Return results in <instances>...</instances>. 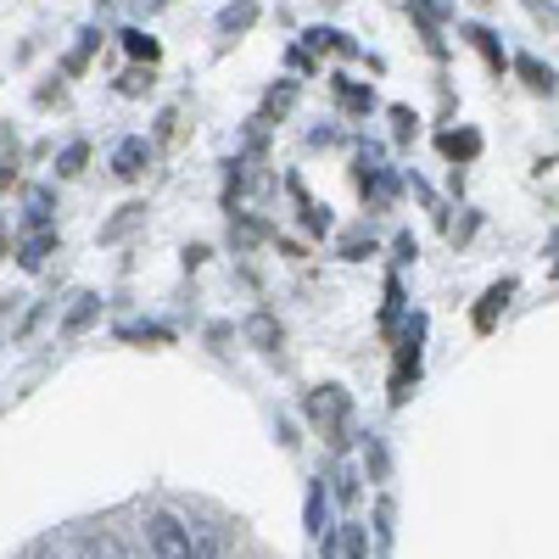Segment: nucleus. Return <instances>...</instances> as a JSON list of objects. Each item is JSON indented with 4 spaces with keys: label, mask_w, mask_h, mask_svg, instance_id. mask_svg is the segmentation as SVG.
I'll use <instances>...</instances> for the list:
<instances>
[{
    "label": "nucleus",
    "mask_w": 559,
    "mask_h": 559,
    "mask_svg": "<svg viewBox=\"0 0 559 559\" xmlns=\"http://www.w3.org/2000/svg\"><path fill=\"white\" fill-rule=\"evenodd\" d=\"M274 437H280V448H297V442H302V437H297V426H292V419H286V414H280V419H274Z\"/></svg>",
    "instance_id": "obj_35"
},
{
    "label": "nucleus",
    "mask_w": 559,
    "mask_h": 559,
    "mask_svg": "<svg viewBox=\"0 0 559 559\" xmlns=\"http://www.w3.org/2000/svg\"><path fill=\"white\" fill-rule=\"evenodd\" d=\"M386 112H392V134H397V146H408V140L419 134V118H414V107H403V102H397V107H386Z\"/></svg>",
    "instance_id": "obj_33"
},
{
    "label": "nucleus",
    "mask_w": 559,
    "mask_h": 559,
    "mask_svg": "<svg viewBox=\"0 0 559 559\" xmlns=\"http://www.w3.org/2000/svg\"><path fill=\"white\" fill-rule=\"evenodd\" d=\"M146 168H152V140L146 134H123L112 146V174L118 179H140Z\"/></svg>",
    "instance_id": "obj_7"
},
{
    "label": "nucleus",
    "mask_w": 559,
    "mask_h": 559,
    "mask_svg": "<svg viewBox=\"0 0 559 559\" xmlns=\"http://www.w3.org/2000/svg\"><path fill=\"white\" fill-rule=\"evenodd\" d=\"M408 313V297H403V274H386V302H381V336H392Z\"/></svg>",
    "instance_id": "obj_22"
},
{
    "label": "nucleus",
    "mask_w": 559,
    "mask_h": 559,
    "mask_svg": "<svg viewBox=\"0 0 559 559\" xmlns=\"http://www.w3.org/2000/svg\"><path fill=\"white\" fill-rule=\"evenodd\" d=\"M336 526V515H331V487H324V471L308 481V498H302V532L308 537H324Z\"/></svg>",
    "instance_id": "obj_5"
},
{
    "label": "nucleus",
    "mask_w": 559,
    "mask_h": 559,
    "mask_svg": "<svg viewBox=\"0 0 559 559\" xmlns=\"http://www.w3.org/2000/svg\"><path fill=\"white\" fill-rule=\"evenodd\" d=\"M51 252H57V229H34V236H23V247H17V263H23L28 274H39Z\"/></svg>",
    "instance_id": "obj_19"
},
{
    "label": "nucleus",
    "mask_w": 559,
    "mask_h": 559,
    "mask_svg": "<svg viewBox=\"0 0 559 559\" xmlns=\"http://www.w3.org/2000/svg\"><path fill=\"white\" fill-rule=\"evenodd\" d=\"M437 152L453 163V174L464 168V163H476L481 157V129H471V123H459V129H442L437 134Z\"/></svg>",
    "instance_id": "obj_6"
},
{
    "label": "nucleus",
    "mask_w": 559,
    "mask_h": 559,
    "mask_svg": "<svg viewBox=\"0 0 559 559\" xmlns=\"http://www.w3.org/2000/svg\"><path fill=\"white\" fill-rule=\"evenodd\" d=\"M476 224H481V213H471V218H464V224H459V229H453V241H459V247H464V241H471V236H476Z\"/></svg>",
    "instance_id": "obj_40"
},
{
    "label": "nucleus",
    "mask_w": 559,
    "mask_h": 559,
    "mask_svg": "<svg viewBox=\"0 0 559 559\" xmlns=\"http://www.w3.org/2000/svg\"><path fill=\"white\" fill-rule=\"evenodd\" d=\"M252 23H258V0H229V7L213 17V28H218L224 39H241Z\"/></svg>",
    "instance_id": "obj_16"
},
{
    "label": "nucleus",
    "mask_w": 559,
    "mask_h": 559,
    "mask_svg": "<svg viewBox=\"0 0 559 559\" xmlns=\"http://www.w3.org/2000/svg\"><path fill=\"white\" fill-rule=\"evenodd\" d=\"M146 548H152V559H191V521L174 515V509H152Z\"/></svg>",
    "instance_id": "obj_4"
},
{
    "label": "nucleus",
    "mask_w": 559,
    "mask_h": 559,
    "mask_svg": "<svg viewBox=\"0 0 559 559\" xmlns=\"http://www.w3.org/2000/svg\"><path fill=\"white\" fill-rule=\"evenodd\" d=\"M118 96H152V68H129V73H118Z\"/></svg>",
    "instance_id": "obj_34"
},
{
    "label": "nucleus",
    "mask_w": 559,
    "mask_h": 559,
    "mask_svg": "<svg viewBox=\"0 0 559 559\" xmlns=\"http://www.w3.org/2000/svg\"><path fill=\"white\" fill-rule=\"evenodd\" d=\"M336 554H342V559H369V532H364V521H342V526H336Z\"/></svg>",
    "instance_id": "obj_25"
},
{
    "label": "nucleus",
    "mask_w": 559,
    "mask_h": 559,
    "mask_svg": "<svg viewBox=\"0 0 559 559\" xmlns=\"http://www.w3.org/2000/svg\"><path fill=\"white\" fill-rule=\"evenodd\" d=\"M509 73H521L532 96H554V62H543L532 51H515V57H509Z\"/></svg>",
    "instance_id": "obj_13"
},
{
    "label": "nucleus",
    "mask_w": 559,
    "mask_h": 559,
    "mask_svg": "<svg viewBox=\"0 0 559 559\" xmlns=\"http://www.w3.org/2000/svg\"><path fill=\"white\" fill-rule=\"evenodd\" d=\"M459 39H464V45H476V51H481V62H487V68H492L498 79H503L509 57H503V39H498V34H492L487 23H459Z\"/></svg>",
    "instance_id": "obj_10"
},
{
    "label": "nucleus",
    "mask_w": 559,
    "mask_h": 559,
    "mask_svg": "<svg viewBox=\"0 0 559 559\" xmlns=\"http://www.w3.org/2000/svg\"><path fill=\"white\" fill-rule=\"evenodd\" d=\"M302 414H308V426L342 453V442L353 437V397H347V386H336V381L313 386V392L302 397Z\"/></svg>",
    "instance_id": "obj_2"
},
{
    "label": "nucleus",
    "mask_w": 559,
    "mask_h": 559,
    "mask_svg": "<svg viewBox=\"0 0 559 559\" xmlns=\"http://www.w3.org/2000/svg\"><path fill=\"white\" fill-rule=\"evenodd\" d=\"M353 179H358V191H364V202L369 207H386L392 197H397V168H386V152L376 146V140H364L358 146V157H353Z\"/></svg>",
    "instance_id": "obj_3"
},
{
    "label": "nucleus",
    "mask_w": 559,
    "mask_h": 559,
    "mask_svg": "<svg viewBox=\"0 0 559 559\" xmlns=\"http://www.w3.org/2000/svg\"><path fill=\"white\" fill-rule=\"evenodd\" d=\"M369 521H376V548L392 554V537H397V503H392L386 492L376 498V515H369Z\"/></svg>",
    "instance_id": "obj_24"
},
{
    "label": "nucleus",
    "mask_w": 559,
    "mask_h": 559,
    "mask_svg": "<svg viewBox=\"0 0 559 559\" xmlns=\"http://www.w3.org/2000/svg\"><path fill=\"white\" fill-rule=\"evenodd\" d=\"M331 96L353 112V118H369V112H376L381 102H376V90H369V84H358V79H347V73H331Z\"/></svg>",
    "instance_id": "obj_12"
},
{
    "label": "nucleus",
    "mask_w": 559,
    "mask_h": 559,
    "mask_svg": "<svg viewBox=\"0 0 559 559\" xmlns=\"http://www.w3.org/2000/svg\"><path fill=\"white\" fill-rule=\"evenodd\" d=\"M118 342H174V324H157V319H129V324H118Z\"/></svg>",
    "instance_id": "obj_26"
},
{
    "label": "nucleus",
    "mask_w": 559,
    "mask_h": 559,
    "mask_svg": "<svg viewBox=\"0 0 559 559\" xmlns=\"http://www.w3.org/2000/svg\"><path fill=\"white\" fill-rule=\"evenodd\" d=\"M286 191H292L297 207H302V229H308V236H331V229H336V213H331V207H319V202L302 191V179H286Z\"/></svg>",
    "instance_id": "obj_14"
},
{
    "label": "nucleus",
    "mask_w": 559,
    "mask_h": 559,
    "mask_svg": "<svg viewBox=\"0 0 559 559\" xmlns=\"http://www.w3.org/2000/svg\"><path fill=\"white\" fill-rule=\"evenodd\" d=\"M364 471H369V481H386V476H392V453H386V437H376V431L364 437Z\"/></svg>",
    "instance_id": "obj_27"
},
{
    "label": "nucleus",
    "mask_w": 559,
    "mask_h": 559,
    "mask_svg": "<svg viewBox=\"0 0 559 559\" xmlns=\"http://www.w3.org/2000/svg\"><path fill=\"white\" fill-rule=\"evenodd\" d=\"M241 331H247V342H252L258 353H280V342H286V331H280V319H274V313H263V308L241 324Z\"/></svg>",
    "instance_id": "obj_17"
},
{
    "label": "nucleus",
    "mask_w": 559,
    "mask_h": 559,
    "mask_svg": "<svg viewBox=\"0 0 559 559\" xmlns=\"http://www.w3.org/2000/svg\"><path fill=\"white\" fill-rule=\"evenodd\" d=\"M369 252H376V229H369V224L347 229V236H342V247H336V258H342V263H364Z\"/></svg>",
    "instance_id": "obj_28"
},
{
    "label": "nucleus",
    "mask_w": 559,
    "mask_h": 559,
    "mask_svg": "<svg viewBox=\"0 0 559 559\" xmlns=\"http://www.w3.org/2000/svg\"><path fill=\"white\" fill-rule=\"evenodd\" d=\"M96 51H102V28H84V34H79V45L62 57V73H68V79H79V73L90 68V57H96Z\"/></svg>",
    "instance_id": "obj_23"
},
{
    "label": "nucleus",
    "mask_w": 559,
    "mask_h": 559,
    "mask_svg": "<svg viewBox=\"0 0 559 559\" xmlns=\"http://www.w3.org/2000/svg\"><path fill=\"white\" fill-rule=\"evenodd\" d=\"M146 7H168V0H146Z\"/></svg>",
    "instance_id": "obj_41"
},
{
    "label": "nucleus",
    "mask_w": 559,
    "mask_h": 559,
    "mask_svg": "<svg viewBox=\"0 0 559 559\" xmlns=\"http://www.w3.org/2000/svg\"><path fill=\"white\" fill-rule=\"evenodd\" d=\"M118 45L134 57V68H157V57H163V45L146 28H118Z\"/></svg>",
    "instance_id": "obj_18"
},
{
    "label": "nucleus",
    "mask_w": 559,
    "mask_h": 559,
    "mask_svg": "<svg viewBox=\"0 0 559 559\" xmlns=\"http://www.w3.org/2000/svg\"><path fill=\"white\" fill-rule=\"evenodd\" d=\"M509 297H515V274H503V280H492V286L481 292V302H476V313H471L481 336H492V331H498V313L509 308Z\"/></svg>",
    "instance_id": "obj_8"
},
{
    "label": "nucleus",
    "mask_w": 559,
    "mask_h": 559,
    "mask_svg": "<svg viewBox=\"0 0 559 559\" xmlns=\"http://www.w3.org/2000/svg\"><path fill=\"white\" fill-rule=\"evenodd\" d=\"M140 218H146V202H129V207H118V218H112V224H102V241H123Z\"/></svg>",
    "instance_id": "obj_31"
},
{
    "label": "nucleus",
    "mask_w": 559,
    "mask_h": 559,
    "mask_svg": "<svg viewBox=\"0 0 559 559\" xmlns=\"http://www.w3.org/2000/svg\"><path fill=\"white\" fill-rule=\"evenodd\" d=\"M324 487H331L336 503H358V492H364V471H358L347 453H336V459H331V471H324Z\"/></svg>",
    "instance_id": "obj_9"
},
{
    "label": "nucleus",
    "mask_w": 559,
    "mask_h": 559,
    "mask_svg": "<svg viewBox=\"0 0 559 559\" xmlns=\"http://www.w3.org/2000/svg\"><path fill=\"white\" fill-rule=\"evenodd\" d=\"M90 163V140H68V146L57 152V179H79Z\"/></svg>",
    "instance_id": "obj_30"
},
{
    "label": "nucleus",
    "mask_w": 559,
    "mask_h": 559,
    "mask_svg": "<svg viewBox=\"0 0 559 559\" xmlns=\"http://www.w3.org/2000/svg\"><path fill=\"white\" fill-rule=\"evenodd\" d=\"M526 7H532V17H537L543 28H554V17H559V12H554V0H526Z\"/></svg>",
    "instance_id": "obj_37"
},
{
    "label": "nucleus",
    "mask_w": 559,
    "mask_h": 559,
    "mask_svg": "<svg viewBox=\"0 0 559 559\" xmlns=\"http://www.w3.org/2000/svg\"><path fill=\"white\" fill-rule=\"evenodd\" d=\"M426 331H431V319L419 313V308H408L403 313V324L392 331V381H386V403L392 408H403L408 403V392L419 386V376H426Z\"/></svg>",
    "instance_id": "obj_1"
},
{
    "label": "nucleus",
    "mask_w": 559,
    "mask_h": 559,
    "mask_svg": "<svg viewBox=\"0 0 559 559\" xmlns=\"http://www.w3.org/2000/svg\"><path fill=\"white\" fill-rule=\"evenodd\" d=\"M96 319H102V297H96V292H79V297L68 302V313H62V336H84Z\"/></svg>",
    "instance_id": "obj_15"
},
{
    "label": "nucleus",
    "mask_w": 559,
    "mask_h": 559,
    "mask_svg": "<svg viewBox=\"0 0 559 559\" xmlns=\"http://www.w3.org/2000/svg\"><path fill=\"white\" fill-rule=\"evenodd\" d=\"M286 62L297 68V73H313L319 62H313V51H302V45H292V51H286Z\"/></svg>",
    "instance_id": "obj_36"
},
{
    "label": "nucleus",
    "mask_w": 559,
    "mask_h": 559,
    "mask_svg": "<svg viewBox=\"0 0 559 559\" xmlns=\"http://www.w3.org/2000/svg\"><path fill=\"white\" fill-rule=\"evenodd\" d=\"M79 559H134V554H129V543L118 532H90L79 543Z\"/></svg>",
    "instance_id": "obj_21"
},
{
    "label": "nucleus",
    "mask_w": 559,
    "mask_h": 559,
    "mask_svg": "<svg viewBox=\"0 0 559 559\" xmlns=\"http://www.w3.org/2000/svg\"><path fill=\"white\" fill-rule=\"evenodd\" d=\"M23 229H57V185H34L28 202H23Z\"/></svg>",
    "instance_id": "obj_11"
},
{
    "label": "nucleus",
    "mask_w": 559,
    "mask_h": 559,
    "mask_svg": "<svg viewBox=\"0 0 559 559\" xmlns=\"http://www.w3.org/2000/svg\"><path fill=\"white\" fill-rule=\"evenodd\" d=\"M292 107H297V84L286 79V84H269V96H263V112H258V118L274 123L280 112H292Z\"/></svg>",
    "instance_id": "obj_29"
},
{
    "label": "nucleus",
    "mask_w": 559,
    "mask_h": 559,
    "mask_svg": "<svg viewBox=\"0 0 559 559\" xmlns=\"http://www.w3.org/2000/svg\"><path fill=\"white\" fill-rule=\"evenodd\" d=\"M313 543H319V559H342V554H336V526L324 532V537H313Z\"/></svg>",
    "instance_id": "obj_38"
},
{
    "label": "nucleus",
    "mask_w": 559,
    "mask_h": 559,
    "mask_svg": "<svg viewBox=\"0 0 559 559\" xmlns=\"http://www.w3.org/2000/svg\"><path fill=\"white\" fill-rule=\"evenodd\" d=\"M302 51H336V57H364V45L347 39L342 28H308V45Z\"/></svg>",
    "instance_id": "obj_20"
},
{
    "label": "nucleus",
    "mask_w": 559,
    "mask_h": 559,
    "mask_svg": "<svg viewBox=\"0 0 559 559\" xmlns=\"http://www.w3.org/2000/svg\"><path fill=\"white\" fill-rule=\"evenodd\" d=\"M419 258V241H414V229H397L392 236V274H403L408 263Z\"/></svg>",
    "instance_id": "obj_32"
},
{
    "label": "nucleus",
    "mask_w": 559,
    "mask_h": 559,
    "mask_svg": "<svg viewBox=\"0 0 559 559\" xmlns=\"http://www.w3.org/2000/svg\"><path fill=\"white\" fill-rule=\"evenodd\" d=\"M179 258H185V269H202V263H207V247H202V241H197V247H185V252H179Z\"/></svg>",
    "instance_id": "obj_39"
}]
</instances>
